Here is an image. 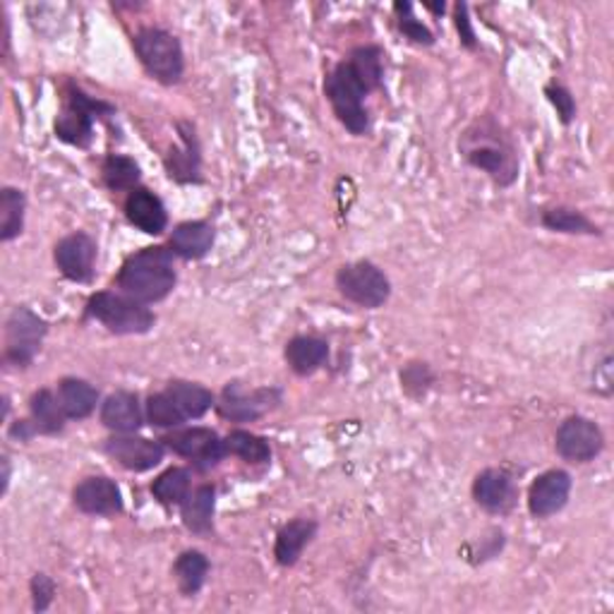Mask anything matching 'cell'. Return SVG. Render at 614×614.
Returning <instances> with one entry per match:
<instances>
[{"label": "cell", "instance_id": "obj_1", "mask_svg": "<svg viewBox=\"0 0 614 614\" xmlns=\"http://www.w3.org/2000/svg\"><path fill=\"white\" fill-rule=\"evenodd\" d=\"M384 53L380 46H358L346 61L331 70L325 80V96L334 108V116L351 135L370 130L368 94L382 87Z\"/></svg>", "mask_w": 614, "mask_h": 614}, {"label": "cell", "instance_id": "obj_2", "mask_svg": "<svg viewBox=\"0 0 614 614\" xmlns=\"http://www.w3.org/2000/svg\"><path fill=\"white\" fill-rule=\"evenodd\" d=\"M458 151L473 169L490 176L499 188H509L519 178V157L509 135L493 116H480L460 133Z\"/></svg>", "mask_w": 614, "mask_h": 614}, {"label": "cell", "instance_id": "obj_3", "mask_svg": "<svg viewBox=\"0 0 614 614\" xmlns=\"http://www.w3.org/2000/svg\"><path fill=\"white\" fill-rule=\"evenodd\" d=\"M173 253L169 247H145L123 262L116 286L120 293L139 303H161L173 293L178 274L173 269Z\"/></svg>", "mask_w": 614, "mask_h": 614}, {"label": "cell", "instance_id": "obj_4", "mask_svg": "<svg viewBox=\"0 0 614 614\" xmlns=\"http://www.w3.org/2000/svg\"><path fill=\"white\" fill-rule=\"evenodd\" d=\"M85 313L89 319H96V322L104 325L110 334H118V337H142L157 325V315L145 303L114 290L94 293L87 300Z\"/></svg>", "mask_w": 614, "mask_h": 614}, {"label": "cell", "instance_id": "obj_5", "mask_svg": "<svg viewBox=\"0 0 614 614\" xmlns=\"http://www.w3.org/2000/svg\"><path fill=\"white\" fill-rule=\"evenodd\" d=\"M133 46L139 63L147 70L151 80H157L159 85H178L186 73V55L180 41L161 30V27H145L133 39Z\"/></svg>", "mask_w": 614, "mask_h": 614}, {"label": "cell", "instance_id": "obj_6", "mask_svg": "<svg viewBox=\"0 0 614 614\" xmlns=\"http://www.w3.org/2000/svg\"><path fill=\"white\" fill-rule=\"evenodd\" d=\"M108 114H114V106L102 99H92L80 87L70 85L61 114L55 118V137L63 139L65 145L89 147L96 118Z\"/></svg>", "mask_w": 614, "mask_h": 614}, {"label": "cell", "instance_id": "obj_7", "mask_svg": "<svg viewBox=\"0 0 614 614\" xmlns=\"http://www.w3.org/2000/svg\"><path fill=\"white\" fill-rule=\"evenodd\" d=\"M337 288L348 303L366 307V310H377L392 298L389 276L368 260L343 264L337 272Z\"/></svg>", "mask_w": 614, "mask_h": 614}, {"label": "cell", "instance_id": "obj_8", "mask_svg": "<svg viewBox=\"0 0 614 614\" xmlns=\"http://www.w3.org/2000/svg\"><path fill=\"white\" fill-rule=\"evenodd\" d=\"M49 334V322L30 307H15L6 322V362L12 368H30Z\"/></svg>", "mask_w": 614, "mask_h": 614}, {"label": "cell", "instance_id": "obj_9", "mask_svg": "<svg viewBox=\"0 0 614 614\" xmlns=\"http://www.w3.org/2000/svg\"><path fill=\"white\" fill-rule=\"evenodd\" d=\"M282 389H245L241 382H229L219 396L216 411L231 423H255L282 403Z\"/></svg>", "mask_w": 614, "mask_h": 614}, {"label": "cell", "instance_id": "obj_10", "mask_svg": "<svg viewBox=\"0 0 614 614\" xmlns=\"http://www.w3.org/2000/svg\"><path fill=\"white\" fill-rule=\"evenodd\" d=\"M557 454L569 464H591L605 449V435L595 421L585 415H569L557 430Z\"/></svg>", "mask_w": 614, "mask_h": 614}, {"label": "cell", "instance_id": "obj_11", "mask_svg": "<svg viewBox=\"0 0 614 614\" xmlns=\"http://www.w3.org/2000/svg\"><path fill=\"white\" fill-rule=\"evenodd\" d=\"M161 442L166 444V449L192 460V466L198 470L214 468L229 456L223 437H219L212 427H180L173 430L171 435H166Z\"/></svg>", "mask_w": 614, "mask_h": 614}, {"label": "cell", "instance_id": "obj_12", "mask_svg": "<svg viewBox=\"0 0 614 614\" xmlns=\"http://www.w3.org/2000/svg\"><path fill=\"white\" fill-rule=\"evenodd\" d=\"M96 255H99V247H96V241L85 231L65 235V239L55 243V250H53L55 267H59L67 282H73V284L92 282Z\"/></svg>", "mask_w": 614, "mask_h": 614}, {"label": "cell", "instance_id": "obj_13", "mask_svg": "<svg viewBox=\"0 0 614 614\" xmlns=\"http://www.w3.org/2000/svg\"><path fill=\"white\" fill-rule=\"evenodd\" d=\"M104 454L114 458L125 470L145 473L161 464L166 456V444L157 440L137 437L135 432H128V435H114L110 440H106Z\"/></svg>", "mask_w": 614, "mask_h": 614}, {"label": "cell", "instance_id": "obj_14", "mask_svg": "<svg viewBox=\"0 0 614 614\" xmlns=\"http://www.w3.org/2000/svg\"><path fill=\"white\" fill-rule=\"evenodd\" d=\"M67 415L61 409V401L51 389H39L30 399V417L18 421L10 430V437L30 442L34 435H59L65 427Z\"/></svg>", "mask_w": 614, "mask_h": 614}, {"label": "cell", "instance_id": "obj_15", "mask_svg": "<svg viewBox=\"0 0 614 614\" xmlns=\"http://www.w3.org/2000/svg\"><path fill=\"white\" fill-rule=\"evenodd\" d=\"M571 476L562 468L546 470L538 476L528 490V511L536 519H550L560 514L571 497Z\"/></svg>", "mask_w": 614, "mask_h": 614}, {"label": "cell", "instance_id": "obj_16", "mask_svg": "<svg viewBox=\"0 0 614 614\" xmlns=\"http://www.w3.org/2000/svg\"><path fill=\"white\" fill-rule=\"evenodd\" d=\"M75 507L89 516H116L123 511V493L116 480L106 476L85 478L73 493Z\"/></svg>", "mask_w": 614, "mask_h": 614}, {"label": "cell", "instance_id": "obj_17", "mask_svg": "<svg viewBox=\"0 0 614 614\" xmlns=\"http://www.w3.org/2000/svg\"><path fill=\"white\" fill-rule=\"evenodd\" d=\"M123 212L137 231L147 235H161L169 229V212H166L161 198L147 188L130 190L128 198H125Z\"/></svg>", "mask_w": 614, "mask_h": 614}, {"label": "cell", "instance_id": "obj_18", "mask_svg": "<svg viewBox=\"0 0 614 614\" xmlns=\"http://www.w3.org/2000/svg\"><path fill=\"white\" fill-rule=\"evenodd\" d=\"M180 147H173L166 157V171L176 183H202L200 142L190 123H178Z\"/></svg>", "mask_w": 614, "mask_h": 614}, {"label": "cell", "instance_id": "obj_19", "mask_svg": "<svg viewBox=\"0 0 614 614\" xmlns=\"http://www.w3.org/2000/svg\"><path fill=\"white\" fill-rule=\"evenodd\" d=\"M473 499L490 514H507L516 501V487L507 470L485 468L473 480Z\"/></svg>", "mask_w": 614, "mask_h": 614}, {"label": "cell", "instance_id": "obj_20", "mask_svg": "<svg viewBox=\"0 0 614 614\" xmlns=\"http://www.w3.org/2000/svg\"><path fill=\"white\" fill-rule=\"evenodd\" d=\"M163 394L171 401V406L176 409L183 425L188 421H200V417H204L209 411H212V406H216L214 394L198 382H186V380L169 382L163 389Z\"/></svg>", "mask_w": 614, "mask_h": 614}, {"label": "cell", "instance_id": "obj_21", "mask_svg": "<svg viewBox=\"0 0 614 614\" xmlns=\"http://www.w3.org/2000/svg\"><path fill=\"white\" fill-rule=\"evenodd\" d=\"M216 241L214 226L207 221H183L173 229L169 250L180 260H202L212 253Z\"/></svg>", "mask_w": 614, "mask_h": 614}, {"label": "cell", "instance_id": "obj_22", "mask_svg": "<svg viewBox=\"0 0 614 614\" xmlns=\"http://www.w3.org/2000/svg\"><path fill=\"white\" fill-rule=\"evenodd\" d=\"M102 425L108 427L116 435H128V432H137L145 423V411L139 396L133 392H116L110 394L102 403Z\"/></svg>", "mask_w": 614, "mask_h": 614}, {"label": "cell", "instance_id": "obj_23", "mask_svg": "<svg viewBox=\"0 0 614 614\" xmlns=\"http://www.w3.org/2000/svg\"><path fill=\"white\" fill-rule=\"evenodd\" d=\"M317 521L315 519H293L282 530H278L274 542V560L278 567H296L305 548L310 546L317 536Z\"/></svg>", "mask_w": 614, "mask_h": 614}, {"label": "cell", "instance_id": "obj_24", "mask_svg": "<svg viewBox=\"0 0 614 614\" xmlns=\"http://www.w3.org/2000/svg\"><path fill=\"white\" fill-rule=\"evenodd\" d=\"M284 358L298 377H310L327 366L329 343L317 337H293L284 348Z\"/></svg>", "mask_w": 614, "mask_h": 614}, {"label": "cell", "instance_id": "obj_25", "mask_svg": "<svg viewBox=\"0 0 614 614\" xmlns=\"http://www.w3.org/2000/svg\"><path fill=\"white\" fill-rule=\"evenodd\" d=\"M55 396L61 401V409L67 415V421H85L99 403V389L92 387L87 380L77 377H63L55 389Z\"/></svg>", "mask_w": 614, "mask_h": 614}, {"label": "cell", "instance_id": "obj_26", "mask_svg": "<svg viewBox=\"0 0 614 614\" xmlns=\"http://www.w3.org/2000/svg\"><path fill=\"white\" fill-rule=\"evenodd\" d=\"M214 507H216V487L214 485H200L188 495V499L180 505V516H183V526L190 533L207 536L214 530Z\"/></svg>", "mask_w": 614, "mask_h": 614}, {"label": "cell", "instance_id": "obj_27", "mask_svg": "<svg viewBox=\"0 0 614 614\" xmlns=\"http://www.w3.org/2000/svg\"><path fill=\"white\" fill-rule=\"evenodd\" d=\"M173 576H176L180 593H183L186 597L198 595L204 589L207 576H209L207 554L200 550L180 552V557L173 564Z\"/></svg>", "mask_w": 614, "mask_h": 614}, {"label": "cell", "instance_id": "obj_28", "mask_svg": "<svg viewBox=\"0 0 614 614\" xmlns=\"http://www.w3.org/2000/svg\"><path fill=\"white\" fill-rule=\"evenodd\" d=\"M223 446H226V454L245 460L250 466H267L272 460V446L269 442L255 435V432L247 430H231L226 437H223Z\"/></svg>", "mask_w": 614, "mask_h": 614}, {"label": "cell", "instance_id": "obj_29", "mask_svg": "<svg viewBox=\"0 0 614 614\" xmlns=\"http://www.w3.org/2000/svg\"><path fill=\"white\" fill-rule=\"evenodd\" d=\"M27 198L20 188L6 186L0 190V241L10 243L24 231Z\"/></svg>", "mask_w": 614, "mask_h": 614}, {"label": "cell", "instance_id": "obj_30", "mask_svg": "<svg viewBox=\"0 0 614 614\" xmlns=\"http://www.w3.org/2000/svg\"><path fill=\"white\" fill-rule=\"evenodd\" d=\"M190 485H192L190 470L183 468V466H173L169 470H163L161 476L151 483L149 490H151L154 499L159 501V505L180 507L188 499V495L192 493Z\"/></svg>", "mask_w": 614, "mask_h": 614}, {"label": "cell", "instance_id": "obj_31", "mask_svg": "<svg viewBox=\"0 0 614 614\" xmlns=\"http://www.w3.org/2000/svg\"><path fill=\"white\" fill-rule=\"evenodd\" d=\"M540 221H542V226L552 233H569V235H600L603 233L589 216L571 207L546 209Z\"/></svg>", "mask_w": 614, "mask_h": 614}, {"label": "cell", "instance_id": "obj_32", "mask_svg": "<svg viewBox=\"0 0 614 614\" xmlns=\"http://www.w3.org/2000/svg\"><path fill=\"white\" fill-rule=\"evenodd\" d=\"M102 178L110 192H130L139 188L137 183L142 171H139V163L125 154H108L102 166Z\"/></svg>", "mask_w": 614, "mask_h": 614}, {"label": "cell", "instance_id": "obj_33", "mask_svg": "<svg viewBox=\"0 0 614 614\" xmlns=\"http://www.w3.org/2000/svg\"><path fill=\"white\" fill-rule=\"evenodd\" d=\"M432 384H435V372L430 370L427 362H409L401 370V387L411 396H425Z\"/></svg>", "mask_w": 614, "mask_h": 614}, {"label": "cell", "instance_id": "obj_34", "mask_svg": "<svg viewBox=\"0 0 614 614\" xmlns=\"http://www.w3.org/2000/svg\"><path fill=\"white\" fill-rule=\"evenodd\" d=\"M394 10L399 12V30H401L403 36H406L409 41H413V44H417V46H432V44H435V34H432L421 20H415L411 15V10H413L411 3H396Z\"/></svg>", "mask_w": 614, "mask_h": 614}, {"label": "cell", "instance_id": "obj_35", "mask_svg": "<svg viewBox=\"0 0 614 614\" xmlns=\"http://www.w3.org/2000/svg\"><path fill=\"white\" fill-rule=\"evenodd\" d=\"M546 96L550 99V104L557 108V116H560V120L564 125H569L571 120L576 118V102H574V96H571V92L562 85H550L546 87Z\"/></svg>", "mask_w": 614, "mask_h": 614}, {"label": "cell", "instance_id": "obj_36", "mask_svg": "<svg viewBox=\"0 0 614 614\" xmlns=\"http://www.w3.org/2000/svg\"><path fill=\"white\" fill-rule=\"evenodd\" d=\"M32 603H34V612H46L53 603L55 595V581L49 574H34L32 583Z\"/></svg>", "mask_w": 614, "mask_h": 614}, {"label": "cell", "instance_id": "obj_37", "mask_svg": "<svg viewBox=\"0 0 614 614\" xmlns=\"http://www.w3.org/2000/svg\"><path fill=\"white\" fill-rule=\"evenodd\" d=\"M456 30L460 36V44L466 49H476V32H473V24L468 18V6L464 3L456 6Z\"/></svg>", "mask_w": 614, "mask_h": 614}, {"label": "cell", "instance_id": "obj_38", "mask_svg": "<svg viewBox=\"0 0 614 614\" xmlns=\"http://www.w3.org/2000/svg\"><path fill=\"white\" fill-rule=\"evenodd\" d=\"M8 483H10V458L3 456V495L8 493Z\"/></svg>", "mask_w": 614, "mask_h": 614}, {"label": "cell", "instance_id": "obj_39", "mask_svg": "<svg viewBox=\"0 0 614 614\" xmlns=\"http://www.w3.org/2000/svg\"><path fill=\"white\" fill-rule=\"evenodd\" d=\"M427 10H432V12H444V6H427Z\"/></svg>", "mask_w": 614, "mask_h": 614}]
</instances>
